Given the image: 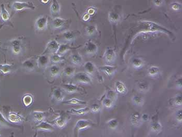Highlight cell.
Here are the masks:
<instances>
[{"label":"cell","mask_w":182,"mask_h":137,"mask_svg":"<svg viewBox=\"0 0 182 137\" xmlns=\"http://www.w3.org/2000/svg\"><path fill=\"white\" fill-rule=\"evenodd\" d=\"M74 79L77 83L84 85H91L92 79L90 75L86 72H78L74 75Z\"/></svg>","instance_id":"cell-1"},{"label":"cell","mask_w":182,"mask_h":137,"mask_svg":"<svg viewBox=\"0 0 182 137\" xmlns=\"http://www.w3.org/2000/svg\"><path fill=\"white\" fill-rule=\"evenodd\" d=\"M12 8L15 11H21L26 9H30L34 10L36 6L31 1L28 2H19L15 1L12 4Z\"/></svg>","instance_id":"cell-2"},{"label":"cell","mask_w":182,"mask_h":137,"mask_svg":"<svg viewBox=\"0 0 182 137\" xmlns=\"http://www.w3.org/2000/svg\"><path fill=\"white\" fill-rule=\"evenodd\" d=\"M94 124L92 121L87 119H80L77 121L74 128V135H77L81 130L94 126Z\"/></svg>","instance_id":"cell-3"},{"label":"cell","mask_w":182,"mask_h":137,"mask_svg":"<svg viewBox=\"0 0 182 137\" xmlns=\"http://www.w3.org/2000/svg\"><path fill=\"white\" fill-rule=\"evenodd\" d=\"M69 119V116L67 114L61 113L58 117L56 118L54 121H52L51 123L55 125L59 128H63L66 126Z\"/></svg>","instance_id":"cell-4"},{"label":"cell","mask_w":182,"mask_h":137,"mask_svg":"<svg viewBox=\"0 0 182 137\" xmlns=\"http://www.w3.org/2000/svg\"><path fill=\"white\" fill-rule=\"evenodd\" d=\"M80 33L78 31L68 30L62 33L58 37L65 41L71 42L76 39L78 34Z\"/></svg>","instance_id":"cell-5"},{"label":"cell","mask_w":182,"mask_h":137,"mask_svg":"<svg viewBox=\"0 0 182 137\" xmlns=\"http://www.w3.org/2000/svg\"><path fill=\"white\" fill-rule=\"evenodd\" d=\"M48 25V17L43 16L39 17L35 22V27L38 30L43 31L47 29Z\"/></svg>","instance_id":"cell-6"},{"label":"cell","mask_w":182,"mask_h":137,"mask_svg":"<svg viewBox=\"0 0 182 137\" xmlns=\"http://www.w3.org/2000/svg\"><path fill=\"white\" fill-rule=\"evenodd\" d=\"M60 44L56 40H51V41L49 42L46 46L45 50L43 53V54H47L48 53H52L55 54L57 52L58 50L59 49Z\"/></svg>","instance_id":"cell-7"},{"label":"cell","mask_w":182,"mask_h":137,"mask_svg":"<svg viewBox=\"0 0 182 137\" xmlns=\"http://www.w3.org/2000/svg\"><path fill=\"white\" fill-rule=\"evenodd\" d=\"M61 87L64 91L70 94L81 92L82 91L81 88L72 83H64L61 85Z\"/></svg>","instance_id":"cell-8"},{"label":"cell","mask_w":182,"mask_h":137,"mask_svg":"<svg viewBox=\"0 0 182 137\" xmlns=\"http://www.w3.org/2000/svg\"><path fill=\"white\" fill-rule=\"evenodd\" d=\"M36 61L38 67L40 68L44 69L46 68L50 63V56H48L47 54H42L37 56Z\"/></svg>","instance_id":"cell-9"},{"label":"cell","mask_w":182,"mask_h":137,"mask_svg":"<svg viewBox=\"0 0 182 137\" xmlns=\"http://www.w3.org/2000/svg\"><path fill=\"white\" fill-rule=\"evenodd\" d=\"M36 131H44V132H53L55 128L51 123H49L43 121L39 123V124L33 128Z\"/></svg>","instance_id":"cell-10"},{"label":"cell","mask_w":182,"mask_h":137,"mask_svg":"<svg viewBox=\"0 0 182 137\" xmlns=\"http://www.w3.org/2000/svg\"><path fill=\"white\" fill-rule=\"evenodd\" d=\"M143 23L144 29L145 30L150 31H166L168 33H170L167 29H164L160 26L158 25L156 23H151V22H143Z\"/></svg>","instance_id":"cell-11"},{"label":"cell","mask_w":182,"mask_h":137,"mask_svg":"<svg viewBox=\"0 0 182 137\" xmlns=\"http://www.w3.org/2000/svg\"><path fill=\"white\" fill-rule=\"evenodd\" d=\"M67 22V20L65 19L56 17L53 18L51 22V27L54 29H61L65 26Z\"/></svg>","instance_id":"cell-12"},{"label":"cell","mask_w":182,"mask_h":137,"mask_svg":"<svg viewBox=\"0 0 182 137\" xmlns=\"http://www.w3.org/2000/svg\"><path fill=\"white\" fill-rule=\"evenodd\" d=\"M85 51L87 54L90 55H94L98 52V45H96L93 42L88 41L85 43Z\"/></svg>","instance_id":"cell-13"},{"label":"cell","mask_w":182,"mask_h":137,"mask_svg":"<svg viewBox=\"0 0 182 137\" xmlns=\"http://www.w3.org/2000/svg\"><path fill=\"white\" fill-rule=\"evenodd\" d=\"M116 53L115 51L110 47H108L106 50L104 54V58L105 60L109 63L114 62L116 58Z\"/></svg>","instance_id":"cell-14"},{"label":"cell","mask_w":182,"mask_h":137,"mask_svg":"<svg viewBox=\"0 0 182 137\" xmlns=\"http://www.w3.org/2000/svg\"><path fill=\"white\" fill-rule=\"evenodd\" d=\"M52 99L57 102H63L65 98V94L60 88L54 89L52 92Z\"/></svg>","instance_id":"cell-15"},{"label":"cell","mask_w":182,"mask_h":137,"mask_svg":"<svg viewBox=\"0 0 182 137\" xmlns=\"http://www.w3.org/2000/svg\"><path fill=\"white\" fill-rule=\"evenodd\" d=\"M7 117L9 121L12 123H21L24 121V117L16 113H9Z\"/></svg>","instance_id":"cell-16"},{"label":"cell","mask_w":182,"mask_h":137,"mask_svg":"<svg viewBox=\"0 0 182 137\" xmlns=\"http://www.w3.org/2000/svg\"><path fill=\"white\" fill-rule=\"evenodd\" d=\"M90 108L88 107H85L84 108H80V109H75L72 108L67 111V112L70 114L76 115H84L85 114H88L90 112Z\"/></svg>","instance_id":"cell-17"},{"label":"cell","mask_w":182,"mask_h":137,"mask_svg":"<svg viewBox=\"0 0 182 137\" xmlns=\"http://www.w3.org/2000/svg\"><path fill=\"white\" fill-rule=\"evenodd\" d=\"M22 66L26 70L31 72L36 68V64L33 60L29 58L26 60L22 63Z\"/></svg>","instance_id":"cell-18"},{"label":"cell","mask_w":182,"mask_h":137,"mask_svg":"<svg viewBox=\"0 0 182 137\" xmlns=\"http://www.w3.org/2000/svg\"><path fill=\"white\" fill-rule=\"evenodd\" d=\"M46 115V112L34 111L33 113V118L35 122L40 123L44 120Z\"/></svg>","instance_id":"cell-19"},{"label":"cell","mask_w":182,"mask_h":137,"mask_svg":"<svg viewBox=\"0 0 182 137\" xmlns=\"http://www.w3.org/2000/svg\"><path fill=\"white\" fill-rule=\"evenodd\" d=\"M50 12L53 16H56L60 14V5L57 0H53L52 3L50 7Z\"/></svg>","instance_id":"cell-20"},{"label":"cell","mask_w":182,"mask_h":137,"mask_svg":"<svg viewBox=\"0 0 182 137\" xmlns=\"http://www.w3.org/2000/svg\"><path fill=\"white\" fill-rule=\"evenodd\" d=\"M99 69L109 76H112L117 70V67L109 65L101 66L99 67Z\"/></svg>","instance_id":"cell-21"},{"label":"cell","mask_w":182,"mask_h":137,"mask_svg":"<svg viewBox=\"0 0 182 137\" xmlns=\"http://www.w3.org/2000/svg\"><path fill=\"white\" fill-rule=\"evenodd\" d=\"M78 47H70V45H69L67 44H60L59 49L58 50L57 52L56 53L63 56L64 54H65L68 51L73 50V49H76Z\"/></svg>","instance_id":"cell-22"},{"label":"cell","mask_w":182,"mask_h":137,"mask_svg":"<svg viewBox=\"0 0 182 137\" xmlns=\"http://www.w3.org/2000/svg\"><path fill=\"white\" fill-rule=\"evenodd\" d=\"M49 72L51 77L54 78L60 76L61 70L60 66L58 65H53L49 67Z\"/></svg>","instance_id":"cell-23"},{"label":"cell","mask_w":182,"mask_h":137,"mask_svg":"<svg viewBox=\"0 0 182 137\" xmlns=\"http://www.w3.org/2000/svg\"><path fill=\"white\" fill-rule=\"evenodd\" d=\"M0 16H1L2 21H3L4 22H9L10 19V15H9V13L7 11V9H6L5 7L3 4H2L1 5Z\"/></svg>","instance_id":"cell-24"},{"label":"cell","mask_w":182,"mask_h":137,"mask_svg":"<svg viewBox=\"0 0 182 137\" xmlns=\"http://www.w3.org/2000/svg\"><path fill=\"white\" fill-rule=\"evenodd\" d=\"M63 104L73 105H85L87 104V102L84 101L80 100L73 98L71 99L68 100L67 101L62 102Z\"/></svg>","instance_id":"cell-25"},{"label":"cell","mask_w":182,"mask_h":137,"mask_svg":"<svg viewBox=\"0 0 182 137\" xmlns=\"http://www.w3.org/2000/svg\"><path fill=\"white\" fill-rule=\"evenodd\" d=\"M84 68L85 72L89 74L90 75H92L95 72V66L92 61H88L86 62L84 65Z\"/></svg>","instance_id":"cell-26"},{"label":"cell","mask_w":182,"mask_h":137,"mask_svg":"<svg viewBox=\"0 0 182 137\" xmlns=\"http://www.w3.org/2000/svg\"><path fill=\"white\" fill-rule=\"evenodd\" d=\"M116 92L120 94H125L127 92V89L125 83L121 81L118 80L115 84Z\"/></svg>","instance_id":"cell-27"},{"label":"cell","mask_w":182,"mask_h":137,"mask_svg":"<svg viewBox=\"0 0 182 137\" xmlns=\"http://www.w3.org/2000/svg\"><path fill=\"white\" fill-rule=\"evenodd\" d=\"M14 66L12 64H0V72L4 75L9 74L13 71Z\"/></svg>","instance_id":"cell-28"},{"label":"cell","mask_w":182,"mask_h":137,"mask_svg":"<svg viewBox=\"0 0 182 137\" xmlns=\"http://www.w3.org/2000/svg\"><path fill=\"white\" fill-rule=\"evenodd\" d=\"M141 114L139 113H134L132 114L130 117V121L132 124L134 126H138L141 122Z\"/></svg>","instance_id":"cell-29"},{"label":"cell","mask_w":182,"mask_h":137,"mask_svg":"<svg viewBox=\"0 0 182 137\" xmlns=\"http://www.w3.org/2000/svg\"><path fill=\"white\" fill-rule=\"evenodd\" d=\"M71 61L74 65L79 66L82 63L83 59L81 55H80L79 53H75L72 54L71 56Z\"/></svg>","instance_id":"cell-30"},{"label":"cell","mask_w":182,"mask_h":137,"mask_svg":"<svg viewBox=\"0 0 182 137\" xmlns=\"http://www.w3.org/2000/svg\"><path fill=\"white\" fill-rule=\"evenodd\" d=\"M50 62L53 64L59 63L60 62L64 61L65 60V58L64 56L60 55L57 53L52 54L50 57Z\"/></svg>","instance_id":"cell-31"},{"label":"cell","mask_w":182,"mask_h":137,"mask_svg":"<svg viewBox=\"0 0 182 137\" xmlns=\"http://www.w3.org/2000/svg\"><path fill=\"white\" fill-rule=\"evenodd\" d=\"M0 125L2 126L8 127H13V128H17L18 127L15 126L14 125L12 124L9 121H7L2 113L0 112Z\"/></svg>","instance_id":"cell-32"},{"label":"cell","mask_w":182,"mask_h":137,"mask_svg":"<svg viewBox=\"0 0 182 137\" xmlns=\"http://www.w3.org/2000/svg\"><path fill=\"white\" fill-rule=\"evenodd\" d=\"M33 97L31 94H26L22 98V103L24 106L26 107H29L33 104Z\"/></svg>","instance_id":"cell-33"},{"label":"cell","mask_w":182,"mask_h":137,"mask_svg":"<svg viewBox=\"0 0 182 137\" xmlns=\"http://www.w3.org/2000/svg\"><path fill=\"white\" fill-rule=\"evenodd\" d=\"M76 72V68L72 66H67L64 70V74L65 76L71 77L74 75Z\"/></svg>","instance_id":"cell-34"},{"label":"cell","mask_w":182,"mask_h":137,"mask_svg":"<svg viewBox=\"0 0 182 137\" xmlns=\"http://www.w3.org/2000/svg\"><path fill=\"white\" fill-rule=\"evenodd\" d=\"M85 33L88 36L94 35L97 31V27L96 26H87L85 29Z\"/></svg>","instance_id":"cell-35"},{"label":"cell","mask_w":182,"mask_h":137,"mask_svg":"<svg viewBox=\"0 0 182 137\" xmlns=\"http://www.w3.org/2000/svg\"><path fill=\"white\" fill-rule=\"evenodd\" d=\"M132 65L135 68H140L144 65V61L141 58H135L132 61Z\"/></svg>","instance_id":"cell-36"},{"label":"cell","mask_w":182,"mask_h":137,"mask_svg":"<svg viewBox=\"0 0 182 137\" xmlns=\"http://www.w3.org/2000/svg\"><path fill=\"white\" fill-rule=\"evenodd\" d=\"M160 69L157 66H151L149 67L148 70V74L149 76L151 77H155L157 76V75L159 73Z\"/></svg>","instance_id":"cell-37"},{"label":"cell","mask_w":182,"mask_h":137,"mask_svg":"<svg viewBox=\"0 0 182 137\" xmlns=\"http://www.w3.org/2000/svg\"><path fill=\"white\" fill-rule=\"evenodd\" d=\"M109 19L110 22L112 23H117L118 22L120 19V16L117 13H114V12H110L108 15Z\"/></svg>","instance_id":"cell-38"},{"label":"cell","mask_w":182,"mask_h":137,"mask_svg":"<svg viewBox=\"0 0 182 137\" xmlns=\"http://www.w3.org/2000/svg\"><path fill=\"white\" fill-rule=\"evenodd\" d=\"M150 128H151L152 132H155V133H158L161 130L162 126L159 122H155V123L152 124Z\"/></svg>","instance_id":"cell-39"},{"label":"cell","mask_w":182,"mask_h":137,"mask_svg":"<svg viewBox=\"0 0 182 137\" xmlns=\"http://www.w3.org/2000/svg\"><path fill=\"white\" fill-rule=\"evenodd\" d=\"M108 126L110 129H115L117 128L119 125V121L117 119L115 118L111 119L110 121H109L107 123Z\"/></svg>","instance_id":"cell-40"},{"label":"cell","mask_w":182,"mask_h":137,"mask_svg":"<svg viewBox=\"0 0 182 137\" xmlns=\"http://www.w3.org/2000/svg\"><path fill=\"white\" fill-rule=\"evenodd\" d=\"M132 101L134 104L138 106L142 105L144 102V100L143 99V97L138 96H133V97L132 98Z\"/></svg>","instance_id":"cell-41"},{"label":"cell","mask_w":182,"mask_h":137,"mask_svg":"<svg viewBox=\"0 0 182 137\" xmlns=\"http://www.w3.org/2000/svg\"><path fill=\"white\" fill-rule=\"evenodd\" d=\"M102 103H103V105L107 108H111L113 106L114 102L108 97H106L103 100Z\"/></svg>","instance_id":"cell-42"},{"label":"cell","mask_w":182,"mask_h":137,"mask_svg":"<svg viewBox=\"0 0 182 137\" xmlns=\"http://www.w3.org/2000/svg\"><path fill=\"white\" fill-rule=\"evenodd\" d=\"M138 89L141 91H147L149 89V85L148 83H145V82H142L138 84Z\"/></svg>","instance_id":"cell-43"},{"label":"cell","mask_w":182,"mask_h":137,"mask_svg":"<svg viewBox=\"0 0 182 137\" xmlns=\"http://www.w3.org/2000/svg\"><path fill=\"white\" fill-rule=\"evenodd\" d=\"M12 51L13 53L16 55L20 54L22 51V45H13L11 46Z\"/></svg>","instance_id":"cell-44"},{"label":"cell","mask_w":182,"mask_h":137,"mask_svg":"<svg viewBox=\"0 0 182 137\" xmlns=\"http://www.w3.org/2000/svg\"><path fill=\"white\" fill-rule=\"evenodd\" d=\"M117 97V93L115 92L114 91L109 90L107 93V97L112 100V101H114L116 99Z\"/></svg>","instance_id":"cell-45"},{"label":"cell","mask_w":182,"mask_h":137,"mask_svg":"<svg viewBox=\"0 0 182 137\" xmlns=\"http://www.w3.org/2000/svg\"><path fill=\"white\" fill-rule=\"evenodd\" d=\"M90 108V110H91V111L94 113H97L101 111V107L98 104H94L92 105V106Z\"/></svg>","instance_id":"cell-46"},{"label":"cell","mask_w":182,"mask_h":137,"mask_svg":"<svg viewBox=\"0 0 182 137\" xmlns=\"http://www.w3.org/2000/svg\"><path fill=\"white\" fill-rule=\"evenodd\" d=\"M174 103L177 106H181L182 104V95L176 96L174 100Z\"/></svg>","instance_id":"cell-47"},{"label":"cell","mask_w":182,"mask_h":137,"mask_svg":"<svg viewBox=\"0 0 182 137\" xmlns=\"http://www.w3.org/2000/svg\"><path fill=\"white\" fill-rule=\"evenodd\" d=\"M10 44H11V46L22 45V41L19 39H13V40L11 41Z\"/></svg>","instance_id":"cell-48"},{"label":"cell","mask_w":182,"mask_h":137,"mask_svg":"<svg viewBox=\"0 0 182 137\" xmlns=\"http://www.w3.org/2000/svg\"><path fill=\"white\" fill-rule=\"evenodd\" d=\"M182 110H180L177 112L176 114V118L179 122H182Z\"/></svg>","instance_id":"cell-49"},{"label":"cell","mask_w":182,"mask_h":137,"mask_svg":"<svg viewBox=\"0 0 182 137\" xmlns=\"http://www.w3.org/2000/svg\"><path fill=\"white\" fill-rule=\"evenodd\" d=\"M171 7L172 9L173 10H175V11H179V9H180L181 6H180V5L179 4L175 3H173L172 4Z\"/></svg>","instance_id":"cell-50"},{"label":"cell","mask_w":182,"mask_h":137,"mask_svg":"<svg viewBox=\"0 0 182 137\" xmlns=\"http://www.w3.org/2000/svg\"><path fill=\"white\" fill-rule=\"evenodd\" d=\"M95 9H94V8H93V7H90V8H89L88 9V11H87V13L88 14L90 15H94L95 13Z\"/></svg>","instance_id":"cell-51"},{"label":"cell","mask_w":182,"mask_h":137,"mask_svg":"<svg viewBox=\"0 0 182 137\" xmlns=\"http://www.w3.org/2000/svg\"><path fill=\"white\" fill-rule=\"evenodd\" d=\"M153 2H154V3L156 6H160L162 5L163 2V0H153Z\"/></svg>","instance_id":"cell-52"},{"label":"cell","mask_w":182,"mask_h":137,"mask_svg":"<svg viewBox=\"0 0 182 137\" xmlns=\"http://www.w3.org/2000/svg\"><path fill=\"white\" fill-rule=\"evenodd\" d=\"M90 18V15L87 13L83 15V16H82V19L85 22H87L88 20H89Z\"/></svg>","instance_id":"cell-53"},{"label":"cell","mask_w":182,"mask_h":137,"mask_svg":"<svg viewBox=\"0 0 182 137\" xmlns=\"http://www.w3.org/2000/svg\"><path fill=\"white\" fill-rule=\"evenodd\" d=\"M141 119L144 121H146L149 119V116L147 114H143L141 116Z\"/></svg>","instance_id":"cell-54"},{"label":"cell","mask_w":182,"mask_h":137,"mask_svg":"<svg viewBox=\"0 0 182 137\" xmlns=\"http://www.w3.org/2000/svg\"><path fill=\"white\" fill-rule=\"evenodd\" d=\"M182 77L179 78V79H177V85L179 88H182Z\"/></svg>","instance_id":"cell-55"},{"label":"cell","mask_w":182,"mask_h":137,"mask_svg":"<svg viewBox=\"0 0 182 137\" xmlns=\"http://www.w3.org/2000/svg\"><path fill=\"white\" fill-rule=\"evenodd\" d=\"M40 1L43 4H47L50 2V0H40Z\"/></svg>","instance_id":"cell-56"},{"label":"cell","mask_w":182,"mask_h":137,"mask_svg":"<svg viewBox=\"0 0 182 137\" xmlns=\"http://www.w3.org/2000/svg\"><path fill=\"white\" fill-rule=\"evenodd\" d=\"M0 137H1V135H0Z\"/></svg>","instance_id":"cell-57"}]
</instances>
